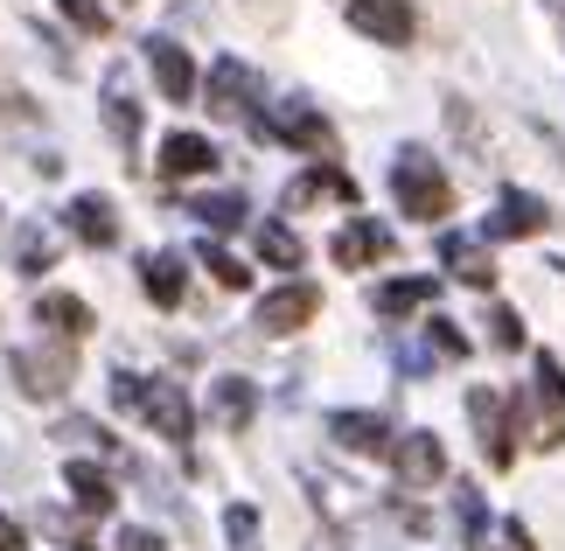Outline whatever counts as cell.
Instances as JSON below:
<instances>
[{
  "label": "cell",
  "mask_w": 565,
  "mask_h": 551,
  "mask_svg": "<svg viewBox=\"0 0 565 551\" xmlns=\"http://www.w3.org/2000/svg\"><path fill=\"white\" fill-rule=\"evenodd\" d=\"M391 195H398V210L419 216V224H447V210H454V182L440 174V161H433L426 147L391 153Z\"/></svg>",
  "instance_id": "cell-1"
},
{
  "label": "cell",
  "mask_w": 565,
  "mask_h": 551,
  "mask_svg": "<svg viewBox=\"0 0 565 551\" xmlns=\"http://www.w3.org/2000/svg\"><path fill=\"white\" fill-rule=\"evenodd\" d=\"M113 399L126 405V412H140L147 426H154L161 439H175V447H189L195 439V412H189V399H182V384L175 378H134V370H119L113 378Z\"/></svg>",
  "instance_id": "cell-2"
},
{
  "label": "cell",
  "mask_w": 565,
  "mask_h": 551,
  "mask_svg": "<svg viewBox=\"0 0 565 551\" xmlns=\"http://www.w3.org/2000/svg\"><path fill=\"white\" fill-rule=\"evenodd\" d=\"M252 134H258V140H279V147H300V153H329V147H335L329 119H321L308 98H279L273 113L252 119Z\"/></svg>",
  "instance_id": "cell-3"
},
{
  "label": "cell",
  "mask_w": 565,
  "mask_h": 551,
  "mask_svg": "<svg viewBox=\"0 0 565 551\" xmlns=\"http://www.w3.org/2000/svg\"><path fill=\"white\" fill-rule=\"evenodd\" d=\"M468 418H475V439H482V454H489V468H510V454H516V418H510V399L503 391H489V384H475L468 391Z\"/></svg>",
  "instance_id": "cell-4"
},
{
  "label": "cell",
  "mask_w": 565,
  "mask_h": 551,
  "mask_svg": "<svg viewBox=\"0 0 565 551\" xmlns=\"http://www.w3.org/2000/svg\"><path fill=\"white\" fill-rule=\"evenodd\" d=\"M468 357V336L440 315L419 321V342H398V378H426L433 363H461Z\"/></svg>",
  "instance_id": "cell-5"
},
{
  "label": "cell",
  "mask_w": 565,
  "mask_h": 551,
  "mask_svg": "<svg viewBox=\"0 0 565 551\" xmlns=\"http://www.w3.org/2000/svg\"><path fill=\"white\" fill-rule=\"evenodd\" d=\"M350 29L384 42V50H405L419 35V14H412V0H350Z\"/></svg>",
  "instance_id": "cell-6"
},
{
  "label": "cell",
  "mask_w": 565,
  "mask_h": 551,
  "mask_svg": "<svg viewBox=\"0 0 565 551\" xmlns=\"http://www.w3.org/2000/svg\"><path fill=\"white\" fill-rule=\"evenodd\" d=\"M252 98H258V71H252V63H237V56H216V63H210V113L252 126V119H258Z\"/></svg>",
  "instance_id": "cell-7"
},
{
  "label": "cell",
  "mask_w": 565,
  "mask_h": 551,
  "mask_svg": "<svg viewBox=\"0 0 565 551\" xmlns=\"http://www.w3.org/2000/svg\"><path fill=\"white\" fill-rule=\"evenodd\" d=\"M14 378L29 399H63L77 378V357L71 349H14Z\"/></svg>",
  "instance_id": "cell-8"
},
{
  "label": "cell",
  "mask_w": 565,
  "mask_h": 551,
  "mask_svg": "<svg viewBox=\"0 0 565 551\" xmlns=\"http://www.w3.org/2000/svg\"><path fill=\"white\" fill-rule=\"evenodd\" d=\"M321 315V294L308 279H287V286H273L266 300H258V328H266V336H294V328H308Z\"/></svg>",
  "instance_id": "cell-9"
},
{
  "label": "cell",
  "mask_w": 565,
  "mask_h": 551,
  "mask_svg": "<svg viewBox=\"0 0 565 551\" xmlns=\"http://www.w3.org/2000/svg\"><path fill=\"white\" fill-rule=\"evenodd\" d=\"M321 433H329L335 447H350V454H391V439H398L384 412H356V405L329 412V418H321Z\"/></svg>",
  "instance_id": "cell-10"
},
{
  "label": "cell",
  "mask_w": 565,
  "mask_h": 551,
  "mask_svg": "<svg viewBox=\"0 0 565 551\" xmlns=\"http://www.w3.org/2000/svg\"><path fill=\"white\" fill-rule=\"evenodd\" d=\"M391 468H398L405 489H433V481L447 475V447L433 433H398L391 439Z\"/></svg>",
  "instance_id": "cell-11"
},
{
  "label": "cell",
  "mask_w": 565,
  "mask_h": 551,
  "mask_svg": "<svg viewBox=\"0 0 565 551\" xmlns=\"http://www.w3.org/2000/svg\"><path fill=\"white\" fill-rule=\"evenodd\" d=\"M147 71H154V84H161V98H168V105H195V63H189L182 42L147 35Z\"/></svg>",
  "instance_id": "cell-12"
},
{
  "label": "cell",
  "mask_w": 565,
  "mask_h": 551,
  "mask_svg": "<svg viewBox=\"0 0 565 551\" xmlns=\"http://www.w3.org/2000/svg\"><path fill=\"white\" fill-rule=\"evenodd\" d=\"M440 266L461 279V286H495V258L482 237H468V231H447L440 237Z\"/></svg>",
  "instance_id": "cell-13"
},
{
  "label": "cell",
  "mask_w": 565,
  "mask_h": 551,
  "mask_svg": "<svg viewBox=\"0 0 565 551\" xmlns=\"http://www.w3.org/2000/svg\"><path fill=\"white\" fill-rule=\"evenodd\" d=\"M210 418L224 433H245L258 418V384L252 378H210Z\"/></svg>",
  "instance_id": "cell-14"
},
{
  "label": "cell",
  "mask_w": 565,
  "mask_h": 551,
  "mask_svg": "<svg viewBox=\"0 0 565 551\" xmlns=\"http://www.w3.org/2000/svg\"><path fill=\"white\" fill-rule=\"evenodd\" d=\"M545 224H552V210L537 203L531 189H503V195H495V216H489V237H531Z\"/></svg>",
  "instance_id": "cell-15"
},
{
  "label": "cell",
  "mask_w": 565,
  "mask_h": 551,
  "mask_svg": "<svg viewBox=\"0 0 565 551\" xmlns=\"http://www.w3.org/2000/svg\"><path fill=\"white\" fill-rule=\"evenodd\" d=\"M216 161H224V153L210 147V134H168L161 140V174H175V182H189V174H216Z\"/></svg>",
  "instance_id": "cell-16"
},
{
  "label": "cell",
  "mask_w": 565,
  "mask_h": 551,
  "mask_svg": "<svg viewBox=\"0 0 565 551\" xmlns=\"http://www.w3.org/2000/svg\"><path fill=\"white\" fill-rule=\"evenodd\" d=\"M63 489H71V502L84 517H113L119 510V496H113V481H105L98 460H71V468H63Z\"/></svg>",
  "instance_id": "cell-17"
},
{
  "label": "cell",
  "mask_w": 565,
  "mask_h": 551,
  "mask_svg": "<svg viewBox=\"0 0 565 551\" xmlns=\"http://www.w3.org/2000/svg\"><path fill=\"white\" fill-rule=\"evenodd\" d=\"M371 258H391V231L377 216H356L335 231V266H371Z\"/></svg>",
  "instance_id": "cell-18"
},
{
  "label": "cell",
  "mask_w": 565,
  "mask_h": 551,
  "mask_svg": "<svg viewBox=\"0 0 565 551\" xmlns=\"http://www.w3.org/2000/svg\"><path fill=\"white\" fill-rule=\"evenodd\" d=\"M140 286H147L161 307H182V294H189V258H182V252H147V258H140Z\"/></svg>",
  "instance_id": "cell-19"
},
{
  "label": "cell",
  "mask_w": 565,
  "mask_h": 551,
  "mask_svg": "<svg viewBox=\"0 0 565 551\" xmlns=\"http://www.w3.org/2000/svg\"><path fill=\"white\" fill-rule=\"evenodd\" d=\"M35 321L50 328V336H63V342H77V336H92V328H98V315L77 294H42L35 300Z\"/></svg>",
  "instance_id": "cell-20"
},
{
  "label": "cell",
  "mask_w": 565,
  "mask_h": 551,
  "mask_svg": "<svg viewBox=\"0 0 565 551\" xmlns=\"http://www.w3.org/2000/svg\"><path fill=\"white\" fill-rule=\"evenodd\" d=\"M433 294H440V279H384L371 307H377V321H398V315H419V307H433Z\"/></svg>",
  "instance_id": "cell-21"
},
{
  "label": "cell",
  "mask_w": 565,
  "mask_h": 551,
  "mask_svg": "<svg viewBox=\"0 0 565 551\" xmlns=\"http://www.w3.org/2000/svg\"><path fill=\"white\" fill-rule=\"evenodd\" d=\"M63 216H71V231L84 237V245H119V210H113V195H77Z\"/></svg>",
  "instance_id": "cell-22"
},
{
  "label": "cell",
  "mask_w": 565,
  "mask_h": 551,
  "mask_svg": "<svg viewBox=\"0 0 565 551\" xmlns=\"http://www.w3.org/2000/svg\"><path fill=\"white\" fill-rule=\"evenodd\" d=\"M321 195L356 203V182H350V174H335V168H308V174H294V182H287V210H308V203H321Z\"/></svg>",
  "instance_id": "cell-23"
},
{
  "label": "cell",
  "mask_w": 565,
  "mask_h": 551,
  "mask_svg": "<svg viewBox=\"0 0 565 551\" xmlns=\"http://www.w3.org/2000/svg\"><path fill=\"white\" fill-rule=\"evenodd\" d=\"M105 126H113V140L119 147H140V98L126 92V77H105Z\"/></svg>",
  "instance_id": "cell-24"
},
{
  "label": "cell",
  "mask_w": 565,
  "mask_h": 551,
  "mask_svg": "<svg viewBox=\"0 0 565 551\" xmlns=\"http://www.w3.org/2000/svg\"><path fill=\"white\" fill-rule=\"evenodd\" d=\"M56 266V237L42 231V224H21V237H14V273H50Z\"/></svg>",
  "instance_id": "cell-25"
},
{
  "label": "cell",
  "mask_w": 565,
  "mask_h": 551,
  "mask_svg": "<svg viewBox=\"0 0 565 551\" xmlns=\"http://www.w3.org/2000/svg\"><path fill=\"white\" fill-rule=\"evenodd\" d=\"M203 231H237L245 224V195H195V203H182Z\"/></svg>",
  "instance_id": "cell-26"
},
{
  "label": "cell",
  "mask_w": 565,
  "mask_h": 551,
  "mask_svg": "<svg viewBox=\"0 0 565 551\" xmlns=\"http://www.w3.org/2000/svg\"><path fill=\"white\" fill-rule=\"evenodd\" d=\"M258 258H273V266H300V237L287 231V224H258Z\"/></svg>",
  "instance_id": "cell-27"
},
{
  "label": "cell",
  "mask_w": 565,
  "mask_h": 551,
  "mask_svg": "<svg viewBox=\"0 0 565 551\" xmlns=\"http://www.w3.org/2000/svg\"><path fill=\"white\" fill-rule=\"evenodd\" d=\"M56 8H63V14H71V21H77V29H84V35H92V42H98V35H113V14H105V8H98V0H56Z\"/></svg>",
  "instance_id": "cell-28"
},
{
  "label": "cell",
  "mask_w": 565,
  "mask_h": 551,
  "mask_svg": "<svg viewBox=\"0 0 565 551\" xmlns=\"http://www.w3.org/2000/svg\"><path fill=\"white\" fill-rule=\"evenodd\" d=\"M489 342L495 349H524V315H516V307H489Z\"/></svg>",
  "instance_id": "cell-29"
},
{
  "label": "cell",
  "mask_w": 565,
  "mask_h": 551,
  "mask_svg": "<svg viewBox=\"0 0 565 551\" xmlns=\"http://www.w3.org/2000/svg\"><path fill=\"white\" fill-rule=\"evenodd\" d=\"M461 531H468V551H489V517H482V496L461 489Z\"/></svg>",
  "instance_id": "cell-30"
},
{
  "label": "cell",
  "mask_w": 565,
  "mask_h": 551,
  "mask_svg": "<svg viewBox=\"0 0 565 551\" xmlns=\"http://www.w3.org/2000/svg\"><path fill=\"white\" fill-rule=\"evenodd\" d=\"M224 538L237 551H252V538H258V510H252V502H231V510H224Z\"/></svg>",
  "instance_id": "cell-31"
},
{
  "label": "cell",
  "mask_w": 565,
  "mask_h": 551,
  "mask_svg": "<svg viewBox=\"0 0 565 551\" xmlns=\"http://www.w3.org/2000/svg\"><path fill=\"white\" fill-rule=\"evenodd\" d=\"M537 399L552 405V418H565V370L552 357H537Z\"/></svg>",
  "instance_id": "cell-32"
},
{
  "label": "cell",
  "mask_w": 565,
  "mask_h": 551,
  "mask_svg": "<svg viewBox=\"0 0 565 551\" xmlns=\"http://www.w3.org/2000/svg\"><path fill=\"white\" fill-rule=\"evenodd\" d=\"M203 266L216 273V286H231V294H237V286H245V279H252V273H245V266H237V258H231V252H216V245H203Z\"/></svg>",
  "instance_id": "cell-33"
},
{
  "label": "cell",
  "mask_w": 565,
  "mask_h": 551,
  "mask_svg": "<svg viewBox=\"0 0 565 551\" xmlns=\"http://www.w3.org/2000/svg\"><path fill=\"white\" fill-rule=\"evenodd\" d=\"M495 551H531V531L516 517H503V523H495Z\"/></svg>",
  "instance_id": "cell-34"
},
{
  "label": "cell",
  "mask_w": 565,
  "mask_h": 551,
  "mask_svg": "<svg viewBox=\"0 0 565 551\" xmlns=\"http://www.w3.org/2000/svg\"><path fill=\"white\" fill-rule=\"evenodd\" d=\"M119 551H161V538H154V531H140V523H134V531H119Z\"/></svg>",
  "instance_id": "cell-35"
},
{
  "label": "cell",
  "mask_w": 565,
  "mask_h": 551,
  "mask_svg": "<svg viewBox=\"0 0 565 551\" xmlns=\"http://www.w3.org/2000/svg\"><path fill=\"white\" fill-rule=\"evenodd\" d=\"M537 134H545V147L558 153V168H565V126H545V119H537Z\"/></svg>",
  "instance_id": "cell-36"
},
{
  "label": "cell",
  "mask_w": 565,
  "mask_h": 551,
  "mask_svg": "<svg viewBox=\"0 0 565 551\" xmlns=\"http://www.w3.org/2000/svg\"><path fill=\"white\" fill-rule=\"evenodd\" d=\"M0 551H21V523L14 517H0Z\"/></svg>",
  "instance_id": "cell-37"
},
{
  "label": "cell",
  "mask_w": 565,
  "mask_h": 551,
  "mask_svg": "<svg viewBox=\"0 0 565 551\" xmlns=\"http://www.w3.org/2000/svg\"><path fill=\"white\" fill-rule=\"evenodd\" d=\"M77 551H92V544H77Z\"/></svg>",
  "instance_id": "cell-38"
}]
</instances>
